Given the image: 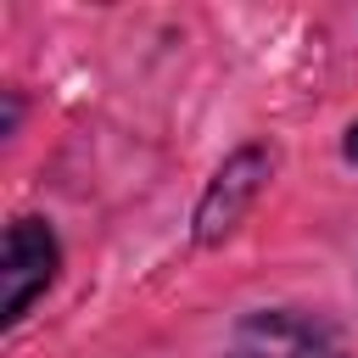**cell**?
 I'll return each instance as SVG.
<instances>
[{"label": "cell", "instance_id": "5b68a950", "mask_svg": "<svg viewBox=\"0 0 358 358\" xmlns=\"http://www.w3.org/2000/svg\"><path fill=\"white\" fill-rule=\"evenodd\" d=\"M17 123H22V95H17V90H6V140L17 134Z\"/></svg>", "mask_w": 358, "mask_h": 358}, {"label": "cell", "instance_id": "7a4b0ae2", "mask_svg": "<svg viewBox=\"0 0 358 358\" xmlns=\"http://www.w3.org/2000/svg\"><path fill=\"white\" fill-rule=\"evenodd\" d=\"M218 358H358L347 324L330 308H308V302H263L246 308Z\"/></svg>", "mask_w": 358, "mask_h": 358}, {"label": "cell", "instance_id": "6da1fadb", "mask_svg": "<svg viewBox=\"0 0 358 358\" xmlns=\"http://www.w3.org/2000/svg\"><path fill=\"white\" fill-rule=\"evenodd\" d=\"M274 173H280V145H274V140H241V145H229V151L213 162V173L201 179V190H196L190 246L213 252V246L235 241L241 224L252 218V207L268 196Z\"/></svg>", "mask_w": 358, "mask_h": 358}, {"label": "cell", "instance_id": "277c9868", "mask_svg": "<svg viewBox=\"0 0 358 358\" xmlns=\"http://www.w3.org/2000/svg\"><path fill=\"white\" fill-rule=\"evenodd\" d=\"M336 151H341V162H347V168H358V117H352V123L341 129V140H336Z\"/></svg>", "mask_w": 358, "mask_h": 358}, {"label": "cell", "instance_id": "3957f363", "mask_svg": "<svg viewBox=\"0 0 358 358\" xmlns=\"http://www.w3.org/2000/svg\"><path fill=\"white\" fill-rule=\"evenodd\" d=\"M62 235L45 213H17L6 224V252H0V324L17 330L34 302L50 296V285L62 280Z\"/></svg>", "mask_w": 358, "mask_h": 358}]
</instances>
